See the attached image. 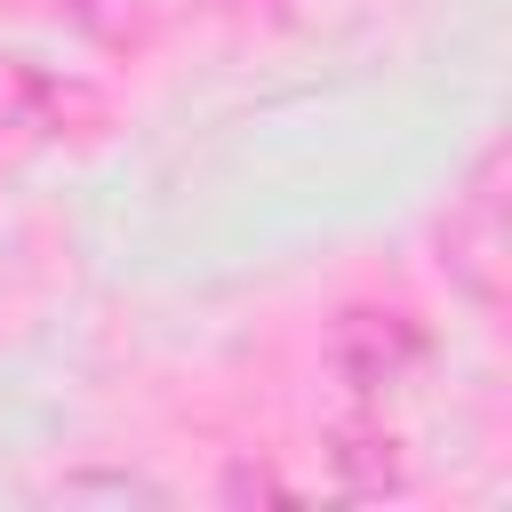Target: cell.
Wrapping results in <instances>:
<instances>
[{
    "mask_svg": "<svg viewBox=\"0 0 512 512\" xmlns=\"http://www.w3.org/2000/svg\"><path fill=\"white\" fill-rule=\"evenodd\" d=\"M496 264H504V216H496V184L480 176L456 208H448V272L480 296V304H496Z\"/></svg>",
    "mask_w": 512,
    "mask_h": 512,
    "instance_id": "2",
    "label": "cell"
},
{
    "mask_svg": "<svg viewBox=\"0 0 512 512\" xmlns=\"http://www.w3.org/2000/svg\"><path fill=\"white\" fill-rule=\"evenodd\" d=\"M80 112H88L80 88L48 80V72L24 64V56H0V136H64Z\"/></svg>",
    "mask_w": 512,
    "mask_h": 512,
    "instance_id": "3",
    "label": "cell"
},
{
    "mask_svg": "<svg viewBox=\"0 0 512 512\" xmlns=\"http://www.w3.org/2000/svg\"><path fill=\"white\" fill-rule=\"evenodd\" d=\"M328 360H336V376H344L352 392H384V384H400V376L424 360V328H416L408 312L352 304V312L336 320V336H328Z\"/></svg>",
    "mask_w": 512,
    "mask_h": 512,
    "instance_id": "1",
    "label": "cell"
}]
</instances>
